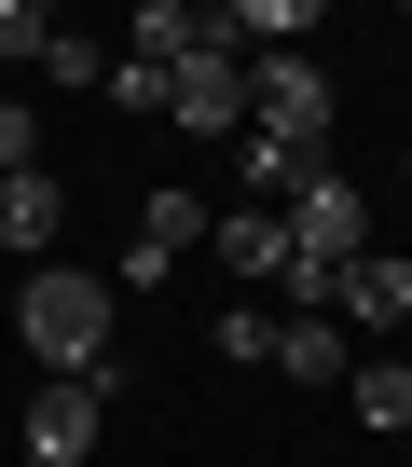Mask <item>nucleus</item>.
<instances>
[{"instance_id":"1","label":"nucleus","mask_w":412,"mask_h":467,"mask_svg":"<svg viewBox=\"0 0 412 467\" xmlns=\"http://www.w3.org/2000/svg\"><path fill=\"white\" fill-rule=\"evenodd\" d=\"M15 344H28L42 371H97V385H124V371H110V289H97L83 262H42V275L15 289Z\"/></svg>"},{"instance_id":"2","label":"nucleus","mask_w":412,"mask_h":467,"mask_svg":"<svg viewBox=\"0 0 412 467\" xmlns=\"http://www.w3.org/2000/svg\"><path fill=\"white\" fill-rule=\"evenodd\" d=\"M275 220H289V262H303V275H344V262L371 248V192H357L344 165H316V179H303Z\"/></svg>"},{"instance_id":"3","label":"nucleus","mask_w":412,"mask_h":467,"mask_svg":"<svg viewBox=\"0 0 412 467\" xmlns=\"http://www.w3.org/2000/svg\"><path fill=\"white\" fill-rule=\"evenodd\" d=\"M248 124L330 151V69H316V56H248Z\"/></svg>"},{"instance_id":"4","label":"nucleus","mask_w":412,"mask_h":467,"mask_svg":"<svg viewBox=\"0 0 412 467\" xmlns=\"http://www.w3.org/2000/svg\"><path fill=\"white\" fill-rule=\"evenodd\" d=\"M97 426H110V385H97V371H42V399H28V467H83Z\"/></svg>"},{"instance_id":"5","label":"nucleus","mask_w":412,"mask_h":467,"mask_svg":"<svg viewBox=\"0 0 412 467\" xmlns=\"http://www.w3.org/2000/svg\"><path fill=\"white\" fill-rule=\"evenodd\" d=\"M165 124H192V138H248V56H234V42L192 56V69L165 83Z\"/></svg>"},{"instance_id":"6","label":"nucleus","mask_w":412,"mask_h":467,"mask_svg":"<svg viewBox=\"0 0 412 467\" xmlns=\"http://www.w3.org/2000/svg\"><path fill=\"white\" fill-rule=\"evenodd\" d=\"M192 248H206V192H138V234H124V289L179 275Z\"/></svg>"},{"instance_id":"7","label":"nucleus","mask_w":412,"mask_h":467,"mask_svg":"<svg viewBox=\"0 0 412 467\" xmlns=\"http://www.w3.org/2000/svg\"><path fill=\"white\" fill-rule=\"evenodd\" d=\"M234 28L221 15H206V0H138V15H124V56L138 69H192V56H221Z\"/></svg>"},{"instance_id":"8","label":"nucleus","mask_w":412,"mask_h":467,"mask_svg":"<svg viewBox=\"0 0 412 467\" xmlns=\"http://www.w3.org/2000/svg\"><path fill=\"white\" fill-rule=\"evenodd\" d=\"M221 234V289H289V220L275 206H234V220H206Z\"/></svg>"},{"instance_id":"9","label":"nucleus","mask_w":412,"mask_h":467,"mask_svg":"<svg viewBox=\"0 0 412 467\" xmlns=\"http://www.w3.org/2000/svg\"><path fill=\"white\" fill-rule=\"evenodd\" d=\"M330 317H357V330H398V317H412V262L357 248V262H344V289H330Z\"/></svg>"},{"instance_id":"10","label":"nucleus","mask_w":412,"mask_h":467,"mask_svg":"<svg viewBox=\"0 0 412 467\" xmlns=\"http://www.w3.org/2000/svg\"><path fill=\"white\" fill-rule=\"evenodd\" d=\"M56 234H69V192H56V165H28V179H0V248H56Z\"/></svg>"},{"instance_id":"11","label":"nucleus","mask_w":412,"mask_h":467,"mask_svg":"<svg viewBox=\"0 0 412 467\" xmlns=\"http://www.w3.org/2000/svg\"><path fill=\"white\" fill-rule=\"evenodd\" d=\"M275 371H289V385H357V358H344L330 317H275Z\"/></svg>"},{"instance_id":"12","label":"nucleus","mask_w":412,"mask_h":467,"mask_svg":"<svg viewBox=\"0 0 412 467\" xmlns=\"http://www.w3.org/2000/svg\"><path fill=\"white\" fill-rule=\"evenodd\" d=\"M234 165H248V192H262V206H289L330 151H303V138H262V124H248V138H234Z\"/></svg>"},{"instance_id":"13","label":"nucleus","mask_w":412,"mask_h":467,"mask_svg":"<svg viewBox=\"0 0 412 467\" xmlns=\"http://www.w3.org/2000/svg\"><path fill=\"white\" fill-rule=\"evenodd\" d=\"M357 426H371V440L412 426V358H357Z\"/></svg>"},{"instance_id":"14","label":"nucleus","mask_w":412,"mask_h":467,"mask_svg":"<svg viewBox=\"0 0 412 467\" xmlns=\"http://www.w3.org/2000/svg\"><path fill=\"white\" fill-rule=\"evenodd\" d=\"M221 28H234V42H262V56H289V42L316 28V0H221Z\"/></svg>"},{"instance_id":"15","label":"nucleus","mask_w":412,"mask_h":467,"mask_svg":"<svg viewBox=\"0 0 412 467\" xmlns=\"http://www.w3.org/2000/svg\"><path fill=\"white\" fill-rule=\"evenodd\" d=\"M56 56V0H0V69H42Z\"/></svg>"},{"instance_id":"16","label":"nucleus","mask_w":412,"mask_h":467,"mask_svg":"<svg viewBox=\"0 0 412 467\" xmlns=\"http://www.w3.org/2000/svg\"><path fill=\"white\" fill-rule=\"evenodd\" d=\"M221 358H234V371H275V317H262V303H221Z\"/></svg>"},{"instance_id":"17","label":"nucleus","mask_w":412,"mask_h":467,"mask_svg":"<svg viewBox=\"0 0 412 467\" xmlns=\"http://www.w3.org/2000/svg\"><path fill=\"white\" fill-rule=\"evenodd\" d=\"M42 83H97V97H110V42H83V28H56V56H42Z\"/></svg>"},{"instance_id":"18","label":"nucleus","mask_w":412,"mask_h":467,"mask_svg":"<svg viewBox=\"0 0 412 467\" xmlns=\"http://www.w3.org/2000/svg\"><path fill=\"white\" fill-rule=\"evenodd\" d=\"M28 165H42V110H28V97H0V179H28Z\"/></svg>"},{"instance_id":"19","label":"nucleus","mask_w":412,"mask_h":467,"mask_svg":"<svg viewBox=\"0 0 412 467\" xmlns=\"http://www.w3.org/2000/svg\"><path fill=\"white\" fill-rule=\"evenodd\" d=\"M165 83H179V69H138V56H110V110H165Z\"/></svg>"},{"instance_id":"20","label":"nucleus","mask_w":412,"mask_h":467,"mask_svg":"<svg viewBox=\"0 0 412 467\" xmlns=\"http://www.w3.org/2000/svg\"><path fill=\"white\" fill-rule=\"evenodd\" d=\"M398 179H412V151H398Z\"/></svg>"}]
</instances>
